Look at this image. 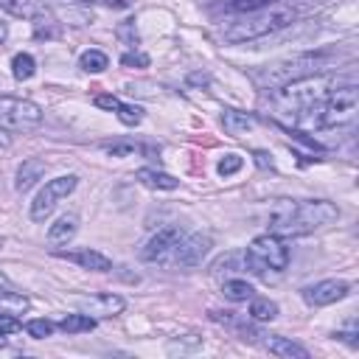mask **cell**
Instances as JSON below:
<instances>
[{
	"instance_id": "obj_21",
	"label": "cell",
	"mask_w": 359,
	"mask_h": 359,
	"mask_svg": "<svg viewBox=\"0 0 359 359\" xmlns=\"http://www.w3.org/2000/svg\"><path fill=\"white\" fill-rule=\"evenodd\" d=\"M222 294H224L227 300H233V303H247V300L255 294V289H252L244 278H224Z\"/></svg>"
},
{
	"instance_id": "obj_30",
	"label": "cell",
	"mask_w": 359,
	"mask_h": 359,
	"mask_svg": "<svg viewBox=\"0 0 359 359\" xmlns=\"http://www.w3.org/2000/svg\"><path fill=\"white\" fill-rule=\"evenodd\" d=\"M241 163H244V160H241L238 154H224V157L219 160V165H216V171H219L222 177H230V174H236V171L241 168Z\"/></svg>"
},
{
	"instance_id": "obj_19",
	"label": "cell",
	"mask_w": 359,
	"mask_h": 359,
	"mask_svg": "<svg viewBox=\"0 0 359 359\" xmlns=\"http://www.w3.org/2000/svg\"><path fill=\"white\" fill-rule=\"evenodd\" d=\"M135 180L146 188H154V191H174L180 188V180L165 174V171H157V168H137L135 171Z\"/></svg>"
},
{
	"instance_id": "obj_8",
	"label": "cell",
	"mask_w": 359,
	"mask_h": 359,
	"mask_svg": "<svg viewBox=\"0 0 359 359\" xmlns=\"http://www.w3.org/2000/svg\"><path fill=\"white\" fill-rule=\"evenodd\" d=\"M76 185H79V177L76 174H62L56 180H48L45 188L31 202V219L34 222H45L53 213V208L59 205V199H65L67 194H73Z\"/></svg>"
},
{
	"instance_id": "obj_33",
	"label": "cell",
	"mask_w": 359,
	"mask_h": 359,
	"mask_svg": "<svg viewBox=\"0 0 359 359\" xmlns=\"http://www.w3.org/2000/svg\"><path fill=\"white\" fill-rule=\"evenodd\" d=\"M230 8H236V11H255V8H261V6H269V3H275V0H224Z\"/></svg>"
},
{
	"instance_id": "obj_18",
	"label": "cell",
	"mask_w": 359,
	"mask_h": 359,
	"mask_svg": "<svg viewBox=\"0 0 359 359\" xmlns=\"http://www.w3.org/2000/svg\"><path fill=\"white\" fill-rule=\"evenodd\" d=\"M76 233H79V216H76V213H62V216L48 227V241L59 247V244L73 241Z\"/></svg>"
},
{
	"instance_id": "obj_14",
	"label": "cell",
	"mask_w": 359,
	"mask_h": 359,
	"mask_svg": "<svg viewBox=\"0 0 359 359\" xmlns=\"http://www.w3.org/2000/svg\"><path fill=\"white\" fill-rule=\"evenodd\" d=\"M45 171H48V163H45V160H39V157H28V160H22L20 168H17L14 188H17V191H28L31 185H36V180L45 177Z\"/></svg>"
},
{
	"instance_id": "obj_7",
	"label": "cell",
	"mask_w": 359,
	"mask_h": 359,
	"mask_svg": "<svg viewBox=\"0 0 359 359\" xmlns=\"http://www.w3.org/2000/svg\"><path fill=\"white\" fill-rule=\"evenodd\" d=\"M42 123V107L28 98L0 95V129L3 132H31Z\"/></svg>"
},
{
	"instance_id": "obj_16",
	"label": "cell",
	"mask_w": 359,
	"mask_h": 359,
	"mask_svg": "<svg viewBox=\"0 0 359 359\" xmlns=\"http://www.w3.org/2000/svg\"><path fill=\"white\" fill-rule=\"evenodd\" d=\"M264 337H266V334H264ZM264 348H266L269 353H275V356H283V359H309V351H306L303 345L292 342L289 337L269 334V337L264 339Z\"/></svg>"
},
{
	"instance_id": "obj_36",
	"label": "cell",
	"mask_w": 359,
	"mask_h": 359,
	"mask_svg": "<svg viewBox=\"0 0 359 359\" xmlns=\"http://www.w3.org/2000/svg\"><path fill=\"white\" fill-rule=\"evenodd\" d=\"M252 157H255V163H258V165H261V168H266V165H272V157H269V154H266V151H255V154H252Z\"/></svg>"
},
{
	"instance_id": "obj_28",
	"label": "cell",
	"mask_w": 359,
	"mask_h": 359,
	"mask_svg": "<svg viewBox=\"0 0 359 359\" xmlns=\"http://www.w3.org/2000/svg\"><path fill=\"white\" fill-rule=\"evenodd\" d=\"M25 331H28L31 337H36V339H45V337H50V334L56 331V325H53L50 320H28V323H25Z\"/></svg>"
},
{
	"instance_id": "obj_31",
	"label": "cell",
	"mask_w": 359,
	"mask_h": 359,
	"mask_svg": "<svg viewBox=\"0 0 359 359\" xmlns=\"http://www.w3.org/2000/svg\"><path fill=\"white\" fill-rule=\"evenodd\" d=\"M118 36L129 45V48H137V31H135V20H126L118 25Z\"/></svg>"
},
{
	"instance_id": "obj_3",
	"label": "cell",
	"mask_w": 359,
	"mask_h": 359,
	"mask_svg": "<svg viewBox=\"0 0 359 359\" xmlns=\"http://www.w3.org/2000/svg\"><path fill=\"white\" fill-rule=\"evenodd\" d=\"M297 17H300V6L294 0H275L269 6H261L255 11H247L230 28H224V42L238 45V42H250V39H258V36H266V34H275V31H283Z\"/></svg>"
},
{
	"instance_id": "obj_29",
	"label": "cell",
	"mask_w": 359,
	"mask_h": 359,
	"mask_svg": "<svg viewBox=\"0 0 359 359\" xmlns=\"http://www.w3.org/2000/svg\"><path fill=\"white\" fill-rule=\"evenodd\" d=\"M101 149H104L107 154H112V157H129V154H135L140 146H135V143L123 140V143H101Z\"/></svg>"
},
{
	"instance_id": "obj_4",
	"label": "cell",
	"mask_w": 359,
	"mask_h": 359,
	"mask_svg": "<svg viewBox=\"0 0 359 359\" xmlns=\"http://www.w3.org/2000/svg\"><path fill=\"white\" fill-rule=\"evenodd\" d=\"M356 112H359V90H356V84H339V87L334 84L331 93L325 95V101L311 115L309 129L351 126L356 121Z\"/></svg>"
},
{
	"instance_id": "obj_6",
	"label": "cell",
	"mask_w": 359,
	"mask_h": 359,
	"mask_svg": "<svg viewBox=\"0 0 359 359\" xmlns=\"http://www.w3.org/2000/svg\"><path fill=\"white\" fill-rule=\"evenodd\" d=\"M244 255H247V269L252 275H266V269L269 272H280L289 264V247L275 233H266V236L252 238V244L247 247Z\"/></svg>"
},
{
	"instance_id": "obj_34",
	"label": "cell",
	"mask_w": 359,
	"mask_h": 359,
	"mask_svg": "<svg viewBox=\"0 0 359 359\" xmlns=\"http://www.w3.org/2000/svg\"><path fill=\"white\" fill-rule=\"evenodd\" d=\"M118 98L115 95H95V107H101V109H109V112H115L118 109Z\"/></svg>"
},
{
	"instance_id": "obj_25",
	"label": "cell",
	"mask_w": 359,
	"mask_h": 359,
	"mask_svg": "<svg viewBox=\"0 0 359 359\" xmlns=\"http://www.w3.org/2000/svg\"><path fill=\"white\" fill-rule=\"evenodd\" d=\"M11 73H14V79L28 81V79L36 73V62H34V56H31V53H17V56L11 59Z\"/></svg>"
},
{
	"instance_id": "obj_20",
	"label": "cell",
	"mask_w": 359,
	"mask_h": 359,
	"mask_svg": "<svg viewBox=\"0 0 359 359\" xmlns=\"http://www.w3.org/2000/svg\"><path fill=\"white\" fill-rule=\"evenodd\" d=\"M247 269V255L244 252H227L222 255L216 264H213V278H230V275H238Z\"/></svg>"
},
{
	"instance_id": "obj_39",
	"label": "cell",
	"mask_w": 359,
	"mask_h": 359,
	"mask_svg": "<svg viewBox=\"0 0 359 359\" xmlns=\"http://www.w3.org/2000/svg\"><path fill=\"white\" fill-rule=\"evenodd\" d=\"M0 286H6V275L3 272H0Z\"/></svg>"
},
{
	"instance_id": "obj_32",
	"label": "cell",
	"mask_w": 359,
	"mask_h": 359,
	"mask_svg": "<svg viewBox=\"0 0 359 359\" xmlns=\"http://www.w3.org/2000/svg\"><path fill=\"white\" fill-rule=\"evenodd\" d=\"M22 328V323L17 320V314H8V311H0V334L3 337H8V334H14V331H20Z\"/></svg>"
},
{
	"instance_id": "obj_37",
	"label": "cell",
	"mask_w": 359,
	"mask_h": 359,
	"mask_svg": "<svg viewBox=\"0 0 359 359\" xmlns=\"http://www.w3.org/2000/svg\"><path fill=\"white\" fill-rule=\"evenodd\" d=\"M6 34H8V28H6V22H0V45H3V39H6Z\"/></svg>"
},
{
	"instance_id": "obj_15",
	"label": "cell",
	"mask_w": 359,
	"mask_h": 359,
	"mask_svg": "<svg viewBox=\"0 0 359 359\" xmlns=\"http://www.w3.org/2000/svg\"><path fill=\"white\" fill-rule=\"evenodd\" d=\"M62 258H67V261H73V264H79V266H84V269H93V272H109L112 269V261L104 255V252H98V250H79V252H59Z\"/></svg>"
},
{
	"instance_id": "obj_1",
	"label": "cell",
	"mask_w": 359,
	"mask_h": 359,
	"mask_svg": "<svg viewBox=\"0 0 359 359\" xmlns=\"http://www.w3.org/2000/svg\"><path fill=\"white\" fill-rule=\"evenodd\" d=\"M337 81L331 76L323 73H311L303 79H294L283 87H275V93L269 95L272 104V115L294 129H309L311 115L317 112V107L325 101V95L331 93Z\"/></svg>"
},
{
	"instance_id": "obj_2",
	"label": "cell",
	"mask_w": 359,
	"mask_h": 359,
	"mask_svg": "<svg viewBox=\"0 0 359 359\" xmlns=\"http://www.w3.org/2000/svg\"><path fill=\"white\" fill-rule=\"evenodd\" d=\"M339 216L337 205L328 199H303V202H286L272 210L269 216V233L275 236H306L314 230H323L334 224Z\"/></svg>"
},
{
	"instance_id": "obj_38",
	"label": "cell",
	"mask_w": 359,
	"mask_h": 359,
	"mask_svg": "<svg viewBox=\"0 0 359 359\" xmlns=\"http://www.w3.org/2000/svg\"><path fill=\"white\" fill-rule=\"evenodd\" d=\"M0 146H8V137L3 135V129H0Z\"/></svg>"
},
{
	"instance_id": "obj_11",
	"label": "cell",
	"mask_w": 359,
	"mask_h": 359,
	"mask_svg": "<svg viewBox=\"0 0 359 359\" xmlns=\"http://www.w3.org/2000/svg\"><path fill=\"white\" fill-rule=\"evenodd\" d=\"M351 292V286L345 280H320V283H311L303 289V300L309 306H331L337 300H342L345 294Z\"/></svg>"
},
{
	"instance_id": "obj_22",
	"label": "cell",
	"mask_w": 359,
	"mask_h": 359,
	"mask_svg": "<svg viewBox=\"0 0 359 359\" xmlns=\"http://www.w3.org/2000/svg\"><path fill=\"white\" fill-rule=\"evenodd\" d=\"M59 328L65 331V334H84V331H93L95 328V317H90V314H65L62 320H59Z\"/></svg>"
},
{
	"instance_id": "obj_40",
	"label": "cell",
	"mask_w": 359,
	"mask_h": 359,
	"mask_svg": "<svg viewBox=\"0 0 359 359\" xmlns=\"http://www.w3.org/2000/svg\"><path fill=\"white\" fill-rule=\"evenodd\" d=\"M3 345H6V337H3V334H0V348H3Z\"/></svg>"
},
{
	"instance_id": "obj_5",
	"label": "cell",
	"mask_w": 359,
	"mask_h": 359,
	"mask_svg": "<svg viewBox=\"0 0 359 359\" xmlns=\"http://www.w3.org/2000/svg\"><path fill=\"white\" fill-rule=\"evenodd\" d=\"M323 65H325V56H320V53H303V56H292V59H280L275 65H266V67L255 70L252 79H255L258 87L275 90V87H283V84H289L294 79L320 73Z\"/></svg>"
},
{
	"instance_id": "obj_24",
	"label": "cell",
	"mask_w": 359,
	"mask_h": 359,
	"mask_svg": "<svg viewBox=\"0 0 359 359\" xmlns=\"http://www.w3.org/2000/svg\"><path fill=\"white\" fill-rule=\"evenodd\" d=\"M79 67H81V70H87V73H101V70H107V67H109V56H107L104 50L90 48V50H84V53H81Z\"/></svg>"
},
{
	"instance_id": "obj_26",
	"label": "cell",
	"mask_w": 359,
	"mask_h": 359,
	"mask_svg": "<svg viewBox=\"0 0 359 359\" xmlns=\"http://www.w3.org/2000/svg\"><path fill=\"white\" fill-rule=\"evenodd\" d=\"M28 309V297L20 294V292H3L0 286V311H8V314H20Z\"/></svg>"
},
{
	"instance_id": "obj_23",
	"label": "cell",
	"mask_w": 359,
	"mask_h": 359,
	"mask_svg": "<svg viewBox=\"0 0 359 359\" xmlns=\"http://www.w3.org/2000/svg\"><path fill=\"white\" fill-rule=\"evenodd\" d=\"M252 303H250V320H258V323H264V320H275L278 317V303H272L269 297H250Z\"/></svg>"
},
{
	"instance_id": "obj_17",
	"label": "cell",
	"mask_w": 359,
	"mask_h": 359,
	"mask_svg": "<svg viewBox=\"0 0 359 359\" xmlns=\"http://www.w3.org/2000/svg\"><path fill=\"white\" fill-rule=\"evenodd\" d=\"M255 123H258V121H255V115H250V112H241V109H224V112H222V126H224V132L233 135V137H241V135L252 132Z\"/></svg>"
},
{
	"instance_id": "obj_12",
	"label": "cell",
	"mask_w": 359,
	"mask_h": 359,
	"mask_svg": "<svg viewBox=\"0 0 359 359\" xmlns=\"http://www.w3.org/2000/svg\"><path fill=\"white\" fill-rule=\"evenodd\" d=\"M81 311L90 314V317H115L123 311V297L121 294H112V292H104V294H93V297H84L79 300Z\"/></svg>"
},
{
	"instance_id": "obj_27",
	"label": "cell",
	"mask_w": 359,
	"mask_h": 359,
	"mask_svg": "<svg viewBox=\"0 0 359 359\" xmlns=\"http://www.w3.org/2000/svg\"><path fill=\"white\" fill-rule=\"evenodd\" d=\"M115 115L126 123V126H135V123H140L143 121V109L140 107H135V104H118V109H115Z\"/></svg>"
},
{
	"instance_id": "obj_35",
	"label": "cell",
	"mask_w": 359,
	"mask_h": 359,
	"mask_svg": "<svg viewBox=\"0 0 359 359\" xmlns=\"http://www.w3.org/2000/svg\"><path fill=\"white\" fill-rule=\"evenodd\" d=\"M121 62H123V65H149V59H146V56H140V53H137V56H135V53H123V59H121Z\"/></svg>"
},
{
	"instance_id": "obj_10",
	"label": "cell",
	"mask_w": 359,
	"mask_h": 359,
	"mask_svg": "<svg viewBox=\"0 0 359 359\" xmlns=\"http://www.w3.org/2000/svg\"><path fill=\"white\" fill-rule=\"evenodd\" d=\"M180 238H182V230H180V227H174V224H168V227L157 230V233L143 244L140 258H143V261H149V264H154V261H165V258H168V252L174 250V244H177Z\"/></svg>"
},
{
	"instance_id": "obj_9",
	"label": "cell",
	"mask_w": 359,
	"mask_h": 359,
	"mask_svg": "<svg viewBox=\"0 0 359 359\" xmlns=\"http://www.w3.org/2000/svg\"><path fill=\"white\" fill-rule=\"evenodd\" d=\"M210 247H213V238H210L208 233L182 236V238L174 244V250L168 252V258H165L163 264H171V266H177V269H194V266H199V264L208 258Z\"/></svg>"
},
{
	"instance_id": "obj_13",
	"label": "cell",
	"mask_w": 359,
	"mask_h": 359,
	"mask_svg": "<svg viewBox=\"0 0 359 359\" xmlns=\"http://www.w3.org/2000/svg\"><path fill=\"white\" fill-rule=\"evenodd\" d=\"M0 8L11 17H20V20H42V17H50L48 6L42 0H0Z\"/></svg>"
}]
</instances>
